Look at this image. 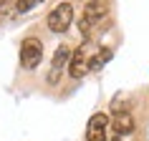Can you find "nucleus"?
<instances>
[{
  "mask_svg": "<svg viewBox=\"0 0 149 141\" xmlns=\"http://www.w3.org/2000/svg\"><path fill=\"white\" fill-rule=\"evenodd\" d=\"M73 23V8H71V3H61V5H56L51 10V15H48V28L53 33H63L68 30V25Z\"/></svg>",
  "mask_w": 149,
  "mask_h": 141,
  "instance_id": "nucleus-4",
  "label": "nucleus"
},
{
  "mask_svg": "<svg viewBox=\"0 0 149 141\" xmlns=\"http://www.w3.org/2000/svg\"><path fill=\"white\" fill-rule=\"evenodd\" d=\"M88 61H91V43H81L73 55H71V63H68V76L71 78H84L88 73Z\"/></svg>",
  "mask_w": 149,
  "mask_h": 141,
  "instance_id": "nucleus-1",
  "label": "nucleus"
},
{
  "mask_svg": "<svg viewBox=\"0 0 149 141\" xmlns=\"http://www.w3.org/2000/svg\"><path fill=\"white\" fill-rule=\"evenodd\" d=\"M86 131H109V116L106 113H94L88 118Z\"/></svg>",
  "mask_w": 149,
  "mask_h": 141,
  "instance_id": "nucleus-8",
  "label": "nucleus"
},
{
  "mask_svg": "<svg viewBox=\"0 0 149 141\" xmlns=\"http://www.w3.org/2000/svg\"><path fill=\"white\" fill-rule=\"evenodd\" d=\"M38 3H43V0H18V3H15V10H18V13H28V10H33Z\"/></svg>",
  "mask_w": 149,
  "mask_h": 141,
  "instance_id": "nucleus-9",
  "label": "nucleus"
},
{
  "mask_svg": "<svg viewBox=\"0 0 149 141\" xmlns=\"http://www.w3.org/2000/svg\"><path fill=\"white\" fill-rule=\"evenodd\" d=\"M71 55H73V50L68 48V43H61V46L56 48L53 61H51V73H48V83H51V86H56V83H58V78H61L63 70H68Z\"/></svg>",
  "mask_w": 149,
  "mask_h": 141,
  "instance_id": "nucleus-3",
  "label": "nucleus"
},
{
  "mask_svg": "<svg viewBox=\"0 0 149 141\" xmlns=\"http://www.w3.org/2000/svg\"><path fill=\"white\" fill-rule=\"evenodd\" d=\"M111 126H114L116 136H129V133H134V116L129 111H114Z\"/></svg>",
  "mask_w": 149,
  "mask_h": 141,
  "instance_id": "nucleus-5",
  "label": "nucleus"
},
{
  "mask_svg": "<svg viewBox=\"0 0 149 141\" xmlns=\"http://www.w3.org/2000/svg\"><path fill=\"white\" fill-rule=\"evenodd\" d=\"M114 58V53H111L109 48H104V50H99L96 55H91V61H88V70H101L106 63Z\"/></svg>",
  "mask_w": 149,
  "mask_h": 141,
  "instance_id": "nucleus-7",
  "label": "nucleus"
},
{
  "mask_svg": "<svg viewBox=\"0 0 149 141\" xmlns=\"http://www.w3.org/2000/svg\"><path fill=\"white\" fill-rule=\"evenodd\" d=\"M40 58H43V43L38 38H25L20 43V66L25 70H33L38 68Z\"/></svg>",
  "mask_w": 149,
  "mask_h": 141,
  "instance_id": "nucleus-2",
  "label": "nucleus"
},
{
  "mask_svg": "<svg viewBox=\"0 0 149 141\" xmlns=\"http://www.w3.org/2000/svg\"><path fill=\"white\" fill-rule=\"evenodd\" d=\"M109 15V0H86V10H84V18L88 23H96L101 18Z\"/></svg>",
  "mask_w": 149,
  "mask_h": 141,
  "instance_id": "nucleus-6",
  "label": "nucleus"
},
{
  "mask_svg": "<svg viewBox=\"0 0 149 141\" xmlns=\"http://www.w3.org/2000/svg\"><path fill=\"white\" fill-rule=\"evenodd\" d=\"M86 141H106V131H86Z\"/></svg>",
  "mask_w": 149,
  "mask_h": 141,
  "instance_id": "nucleus-10",
  "label": "nucleus"
}]
</instances>
